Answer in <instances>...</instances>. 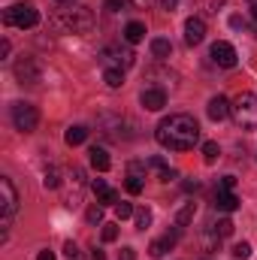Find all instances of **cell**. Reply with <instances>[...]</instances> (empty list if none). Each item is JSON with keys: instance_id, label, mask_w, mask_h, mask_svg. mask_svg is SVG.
Here are the masks:
<instances>
[{"instance_id": "25", "label": "cell", "mask_w": 257, "mask_h": 260, "mask_svg": "<svg viewBox=\"0 0 257 260\" xmlns=\"http://www.w3.org/2000/svg\"><path fill=\"white\" fill-rule=\"evenodd\" d=\"M218 154H221L218 142H203V157H206V164H215V160H218Z\"/></svg>"}, {"instance_id": "37", "label": "cell", "mask_w": 257, "mask_h": 260, "mask_svg": "<svg viewBox=\"0 0 257 260\" xmlns=\"http://www.w3.org/2000/svg\"><path fill=\"white\" fill-rule=\"evenodd\" d=\"M142 173H145V164H130L127 176H139V179H142Z\"/></svg>"}, {"instance_id": "12", "label": "cell", "mask_w": 257, "mask_h": 260, "mask_svg": "<svg viewBox=\"0 0 257 260\" xmlns=\"http://www.w3.org/2000/svg\"><path fill=\"white\" fill-rule=\"evenodd\" d=\"M70 179H73V191H67V197H64V203L70 206V209H76L79 203H82V188H85V173L76 167L73 173H70Z\"/></svg>"}, {"instance_id": "21", "label": "cell", "mask_w": 257, "mask_h": 260, "mask_svg": "<svg viewBox=\"0 0 257 260\" xmlns=\"http://www.w3.org/2000/svg\"><path fill=\"white\" fill-rule=\"evenodd\" d=\"M64 139H67V145H82V142L88 139V127H82V124H73V127H67Z\"/></svg>"}, {"instance_id": "44", "label": "cell", "mask_w": 257, "mask_h": 260, "mask_svg": "<svg viewBox=\"0 0 257 260\" xmlns=\"http://www.w3.org/2000/svg\"><path fill=\"white\" fill-rule=\"evenodd\" d=\"M133 3H136V6H148L151 0H133Z\"/></svg>"}, {"instance_id": "15", "label": "cell", "mask_w": 257, "mask_h": 260, "mask_svg": "<svg viewBox=\"0 0 257 260\" xmlns=\"http://www.w3.org/2000/svg\"><path fill=\"white\" fill-rule=\"evenodd\" d=\"M215 209H218V212H236V209H239V197L233 194V191L218 188V191H215Z\"/></svg>"}, {"instance_id": "20", "label": "cell", "mask_w": 257, "mask_h": 260, "mask_svg": "<svg viewBox=\"0 0 257 260\" xmlns=\"http://www.w3.org/2000/svg\"><path fill=\"white\" fill-rule=\"evenodd\" d=\"M103 82H106L109 88H121V85H124V70H121V67H106V70H103Z\"/></svg>"}, {"instance_id": "2", "label": "cell", "mask_w": 257, "mask_h": 260, "mask_svg": "<svg viewBox=\"0 0 257 260\" xmlns=\"http://www.w3.org/2000/svg\"><path fill=\"white\" fill-rule=\"evenodd\" d=\"M52 27L61 34H88L94 27V12L88 6H70L52 15Z\"/></svg>"}, {"instance_id": "3", "label": "cell", "mask_w": 257, "mask_h": 260, "mask_svg": "<svg viewBox=\"0 0 257 260\" xmlns=\"http://www.w3.org/2000/svg\"><path fill=\"white\" fill-rule=\"evenodd\" d=\"M230 118L236 121V127L257 130V94L242 91V94L230 103Z\"/></svg>"}, {"instance_id": "42", "label": "cell", "mask_w": 257, "mask_h": 260, "mask_svg": "<svg viewBox=\"0 0 257 260\" xmlns=\"http://www.w3.org/2000/svg\"><path fill=\"white\" fill-rule=\"evenodd\" d=\"M103 257H106V254H103L100 248H94V251H91V260H103Z\"/></svg>"}, {"instance_id": "9", "label": "cell", "mask_w": 257, "mask_h": 260, "mask_svg": "<svg viewBox=\"0 0 257 260\" xmlns=\"http://www.w3.org/2000/svg\"><path fill=\"white\" fill-rule=\"evenodd\" d=\"M209 58H212V64L224 67V70H233V67H236V49H233L230 43L218 40V43H212V49H209Z\"/></svg>"}, {"instance_id": "16", "label": "cell", "mask_w": 257, "mask_h": 260, "mask_svg": "<svg viewBox=\"0 0 257 260\" xmlns=\"http://www.w3.org/2000/svg\"><path fill=\"white\" fill-rule=\"evenodd\" d=\"M88 160H91V167H94L97 173H106V170L112 167V160H109V151H106V148H100V145H94V148L88 151Z\"/></svg>"}, {"instance_id": "17", "label": "cell", "mask_w": 257, "mask_h": 260, "mask_svg": "<svg viewBox=\"0 0 257 260\" xmlns=\"http://www.w3.org/2000/svg\"><path fill=\"white\" fill-rule=\"evenodd\" d=\"M148 49H151V58H157V61H167V58L173 55V43H170L167 37H154Z\"/></svg>"}, {"instance_id": "5", "label": "cell", "mask_w": 257, "mask_h": 260, "mask_svg": "<svg viewBox=\"0 0 257 260\" xmlns=\"http://www.w3.org/2000/svg\"><path fill=\"white\" fill-rule=\"evenodd\" d=\"M0 194H3V221H0V242H6V230H9V221L15 218V212H18V191H15V185H12V179H0Z\"/></svg>"}, {"instance_id": "26", "label": "cell", "mask_w": 257, "mask_h": 260, "mask_svg": "<svg viewBox=\"0 0 257 260\" xmlns=\"http://www.w3.org/2000/svg\"><path fill=\"white\" fill-rule=\"evenodd\" d=\"M124 188H127V194H142V188H145V185H142V179H139V176H127V182H124Z\"/></svg>"}, {"instance_id": "30", "label": "cell", "mask_w": 257, "mask_h": 260, "mask_svg": "<svg viewBox=\"0 0 257 260\" xmlns=\"http://www.w3.org/2000/svg\"><path fill=\"white\" fill-rule=\"evenodd\" d=\"M88 221H91V224H100V221H103V206L94 203V206L88 209Z\"/></svg>"}, {"instance_id": "41", "label": "cell", "mask_w": 257, "mask_h": 260, "mask_svg": "<svg viewBox=\"0 0 257 260\" xmlns=\"http://www.w3.org/2000/svg\"><path fill=\"white\" fill-rule=\"evenodd\" d=\"M176 3H179V0H160V6H164V9H170V12L176 9Z\"/></svg>"}, {"instance_id": "1", "label": "cell", "mask_w": 257, "mask_h": 260, "mask_svg": "<svg viewBox=\"0 0 257 260\" xmlns=\"http://www.w3.org/2000/svg\"><path fill=\"white\" fill-rule=\"evenodd\" d=\"M154 139L170 148V151H188L200 142V124L194 115H185V112H176L170 118H164L157 130H154Z\"/></svg>"}, {"instance_id": "45", "label": "cell", "mask_w": 257, "mask_h": 260, "mask_svg": "<svg viewBox=\"0 0 257 260\" xmlns=\"http://www.w3.org/2000/svg\"><path fill=\"white\" fill-rule=\"evenodd\" d=\"M251 15H254V21H257V3H254V6H251Z\"/></svg>"}, {"instance_id": "19", "label": "cell", "mask_w": 257, "mask_h": 260, "mask_svg": "<svg viewBox=\"0 0 257 260\" xmlns=\"http://www.w3.org/2000/svg\"><path fill=\"white\" fill-rule=\"evenodd\" d=\"M124 40H127L130 46L142 43V40H145V24H139V21H127V24H124Z\"/></svg>"}, {"instance_id": "10", "label": "cell", "mask_w": 257, "mask_h": 260, "mask_svg": "<svg viewBox=\"0 0 257 260\" xmlns=\"http://www.w3.org/2000/svg\"><path fill=\"white\" fill-rule=\"evenodd\" d=\"M139 103H142L148 112H160V109L167 106V91H164V88H145V91L139 94Z\"/></svg>"}, {"instance_id": "23", "label": "cell", "mask_w": 257, "mask_h": 260, "mask_svg": "<svg viewBox=\"0 0 257 260\" xmlns=\"http://www.w3.org/2000/svg\"><path fill=\"white\" fill-rule=\"evenodd\" d=\"M133 218H136V230H148L154 215H151V209H148V206H142V209H136V215H133Z\"/></svg>"}, {"instance_id": "6", "label": "cell", "mask_w": 257, "mask_h": 260, "mask_svg": "<svg viewBox=\"0 0 257 260\" xmlns=\"http://www.w3.org/2000/svg\"><path fill=\"white\" fill-rule=\"evenodd\" d=\"M9 118H12L15 130H21V133H30V130H37V124H40V112H37V106H34V103H24V100L12 103Z\"/></svg>"}, {"instance_id": "39", "label": "cell", "mask_w": 257, "mask_h": 260, "mask_svg": "<svg viewBox=\"0 0 257 260\" xmlns=\"http://www.w3.org/2000/svg\"><path fill=\"white\" fill-rule=\"evenodd\" d=\"M121 260H136V251L133 248H121Z\"/></svg>"}, {"instance_id": "34", "label": "cell", "mask_w": 257, "mask_h": 260, "mask_svg": "<svg viewBox=\"0 0 257 260\" xmlns=\"http://www.w3.org/2000/svg\"><path fill=\"white\" fill-rule=\"evenodd\" d=\"M148 167H151V170H157V176H164V173L170 170V167L164 164V157H151V160H148Z\"/></svg>"}, {"instance_id": "38", "label": "cell", "mask_w": 257, "mask_h": 260, "mask_svg": "<svg viewBox=\"0 0 257 260\" xmlns=\"http://www.w3.org/2000/svg\"><path fill=\"white\" fill-rule=\"evenodd\" d=\"M9 52H12V46H9V40H3V43H0V58L6 61V58H9Z\"/></svg>"}, {"instance_id": "47", "label": "cell", "mask_w": 257, "mask_h": 260, "mask_svg": "<svg viewBox=\"0 0 257 260\" xmlns=\"http://www.w3.org/2000/svg\"><path fill=\"white\" fill-rule=\"evenodd\" d=\"M58 3H67V0H58Z\"/></svg>"}, {"instance_id": "11", "label": "cell", "mask_w": 257, "mask_h": 260, "mask_svg": "<svg viewBox=\"0 0 257 260\" xmlns=\"http://www.w3.org/2000/svg\"><path fill=\"white\" fill-rule=\"evenodd\" d=\"M206 40V21L200 18V15H191L188 21H185V43L188 46H200Z\"/></svg>"}, {"instance_id": "7", "label": "cell", "mask_w": 257, "mask_h": 260, "mask_svg": "<svg viewBox=\"0 0 257 260\" xmlns=\"http://www.w3.org/2000/svg\"><path fill=\"white\" fill-rule=\"evenodd\" d=\"M12 73H15L18 85H40V82H43V64H40L37 58H30V55L18 58L15 67H12Z\"/></svg>"}, {"instance_id": "40", "label": "cell", "mask_w": 257, "mask_h": 260, "mask_svg": "<svg viewBox=\"0 0 257 260\" xmlns=\"http://www.w3.org/2000/svg\"><path fill=\"white\" fill-rule=\"evenodd\" d=\"M230 27H245V21H242L239 15H233V18H230Z\"/></svg>"}, {"instance_id": "18", "label": "cell", "mask_w": 257, "mask_h": 260, "mask_svg": "<svg viewBox=\"0 0 257 260\" xmlns=\"http://www.w3.org/2000/svg\"><path fill=\"white\" fill-rule=\"evenodd\" d=\"M91 191L97 194V203H115V200H118V194H115L103 179H94V182H91Z\"/></svg>"}, {"instance_id": "31", "label": "cell", "mask_w": 257, "mask_h": 260, "mask_svg": "<svg viewBox=\"0 0 257 260\" xmlns=\"http://www.w3.org/2000/svg\"><path fill=\"white\" fill-rule=\"evenodd\" d=\"M197 3H200V6H203L206 12H218V9H221V6H224L227 0H197Z\"/></svg>"}, {"instance_id": "32", "label": "cell", "mask_w": 257, "mask_h": 260, "mask_svg": "<svg viewBox=\"0 0 257 260\" xmlns=\"http://www.w3.org/2000/svg\"><path fill=\"white\" fill-rule=\"evenodd\" d=\"M118 239V227L115 224H106L103 227V242H115Z\"/></svg>"}, {"instance_id": "36", "label": "cell", "mask_w": 257, "mask_h": 260, "mask_svg": "<svg viewBox=\"0 0 257 260\" xmlns=\"http://www.w3.org/2000/svg\"><path fill=\"white\" fill-rule=\"evenodd\" d=\"M124 6V0H106V12H118Z\"/></svg>"}, {"instance_id": "24", "label": "cell", "mask_w": 257, "mask_h": 260, "mask_svg": "<svg viewBox=\"0 0 257 260\" xmlns=\"http://www.w3.org/2000/svg\"><path fill=\"white\" fill-rule=\"evenodd\" d=\"M43 185H46L49 191H52V188H61V170H58V167H49V170H46Z\"/></svg>"}, {"instance_id": "28", "label": "cell", "mask_w": 257, "mask_h": 260, "mask_svg": "<svg viewBox=\"0 0 257 260\" xmlns=\"http://www.w3.org/2000/svg\"><path fill=\"white\" fill-rule=\"evenodd\" d=\"M233 257L236 260H248L251 257V245H248V242H239V245L233 248Z\"/></svg>"}, {"instance_id": "13", "label": "cell", "mask_w": 257, "mask_h": 260, "mask_svg": "<svg viewBox=\"0 0 257 260\" xmlns=\"http://www.w3.org/2000/svg\"><path fill=\"white\" fill-rule=\"evenodd\" d=\"M179 230H182V227H176V230H170L167 236L154 239V242H151V248H148V254H151V257H164V254H167V251L176 245V239H179Z\"/></svg>"}, {"instance_id": "14", "label": "cell", "mask_w": 257, "mask_h": 260, "mask_svg": "<svg viewBox=\"0 0 257 260\" xmlns=\"http://www.w3.org/2000/svg\"><path fill=\"white\" fill-rule=\"evenodd\" d=\"M206 112H209V118H212V121H224V118L230 115V100L218 94V97H212V100H209Z\"/></svg>"}, {"instance_id": "22", "label": "cell", "mask_w": 257, "mask_h": 260, "mask_svg": "<svg viewBox=\"0 0 257 260\" xmlns=\"http://www.w3.org/2000/svg\"><path fill=\"white\" fill-rule=\"evenodd\" d=\"M194 215H197V203H185L179 209V215H176V227H188L194 221Z\"/></svg>"}, {"instance_id": "27", "label": "cell", "mask_w": 257, "mask_h": 260, "mask_svg": "<svg viewBox=\"0 0 257 260\" xmlns=\"http://www.w3.org/2000/svg\"><path fill=\"white\" fill-rule=\"evenodd\" d=\"M212 230H215V233H218L221 239H227V236L233 233V221H227V218H224V221H218V224H215Z\"/></svg>"}, {"instance_id": "43", "label": "cell", "mask_w": 257, "mask_h": 260, "mask_svg": "<svg viewBox=\"0 0 257 260\" xmlns=\"http://www.w3.org/2000/svg\"><path fill=\"white\" fill-rule=\"evenodd\" d=\"M37 260H55V254H52V251H40V257Z\"/></svg>"}, {"instance_id": "35", "label": "cell", "mask_w": 257, "mask_h": 260, "mask_svg": "<svg viewBox=\"0 0 257 260\" xmlns=\"http://www.w3.org/2000/svg\"><path fill=\"white\" fill-rule=\"evenodd\" d=\"M218 188H224V191H233V188H236V179H233V176H224Z\"/></svg>"}, {"instance_id": "46", "label": "cell", "mask_w": 257, "mask_h": 260, "mask_svg": "<svg viewBox=\"0 0 257 260\" xmlns=\"http://www.w3.org/2000/svg\"><path fill=\"white\" fill-rule=\"evenodd\" d=\"M254 3H257V0H251V6H254Z\"/></svg>"}, {"instance_id": "33", "label": "cell", "mask_w": 257, "mask_h": 260, "mask_svg": "<svg viewBox=\"0 0 257 260\" xmlns=\"http://www.w3.org/2000/svg\"><path fill=\"white\" fill-rule=\"evenodd\" d=\"M64 254L70 260H82V251H79V245H76V242H67V245H64Z\"/></svg>"}, {"instance_id": "4", "label": "cell", "mask_w": 257, "mask_h": 260, "mask_svg": "<svg viewBox=\"0 0 257 260\" xmlns=\"http://www.w3.org/2000/svg\"><path fill=\"white\" fill-rule=\"evenodd\" d=\"M3 24H6V27H21V30H27V27H37V24H40V12H37L30 3H15V6H9V9H3Z\"/></svg>"}, {"instance_id": "8", "label": "cell", "mask_w": 257, "mask_h": 260, "mask_svg": "<svg viewBox=\"0 0 257 260\" xmlns=\"http://www.w3.org/2000/svg\"><path fill=\"white\" fill-rule=\"evenodd\" d=\"M100 61L106 67H121V70H127V67H133L136 55H133L130 49H124V46H103V49H100Z\"/></svg>"}, {"instance_id": "29", "label": "cell", "mask_w": 257, "mask_h": 260, "mask_svg": "<svg viewBox=\"0 0 257 260\" xmlns=\"http://www.w3.org/2000/svg\"><path fill=\"white\" fill-rule=\"evenodd\" d=\"M115 215L124 221V218H133L136 212H133V206H130V203H115Z\"/></svg>"}]
</instances>
